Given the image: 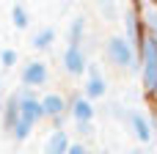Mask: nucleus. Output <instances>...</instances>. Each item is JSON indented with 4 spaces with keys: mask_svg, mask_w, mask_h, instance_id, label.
<instances>
[{
    "mask_svg": "<svg viewBox=\"0 0 157 154\" xmlns=\"http://www.w3.org/2000/svg\"><path fill=\"white\" fill-rule=\"evenodd\" d=\"M69 152V138H66V132H52L50 135V141H47V146H44V154H66Z\"/></svg>",
    "mask_w": 157,
    "mask_h": 154,
    "instance_id": "8",
    "label": "nucleus"
},
{
    "mask_svg": "<svg viewBox=\"0 0 157 154\" xmlns=\"http://www.w3.org/2000/svg\"><path fill=\"white\" fill-rule=\"evenodd\" d=\"M41 116H44V105H41V99H36L30 91H19V118L28 121V124L33 127Z\"/></svg>",
    "mask_w": 157,
    "mask_h": 154,
    "instance_id": "3",
    "label": "nucleus"
},
{
    "mask_svg": "<svg viewBox=\"0 0 157 154\" xmlns=\"http://www.w3.org/2000/svg\"><path fill=\"white\" fill-rule=\"evenodd\" d=\"M44 80H47V66L41 61H33V63L25 66V72H22V83L25 85H41Z\"/></svg>",
    "mask_w": 157,
    "mask_h": 154,
    "instance_id": "5",
    "label": "nucleus"
},
{
    "mask_svg": "<svg viewBox=\"0 0 157 154\" xmlns=\"http://www.w3.org/2000/svg\"><path fill=\"white\" fill-rule=\"evenodd\" d=\"M0 107H3V96H0Z\"/></svg>",
    "mask_w": 157,
    "mask_h": 154,
    "instance_id": "20",
    "label": "nucleus"
},
{
    "mask_svg": "<svg viewBox=\"0 0 157 154\" xmlns=\"http://www.w3.org/2000/svg\"><path fill=\"white\" fill-rule=\"evenodd\" d=\"M91 72H88V83H86V94H88V99H97V96H102L105 94V80H102V74H99V69L97 66H88Z\"/></svg>",
    "mask_w": 157,
    "mask_h": 154,
    "instance_id": "6",
    "label": "nucleus"
},
{
    "mask_svg": "<svg viewBox=\"0 0 157 154\" xmlns=\"http://www.w3.org/2000/svg\"><path fill=\"white\" fill-rule=\"evenodd\" d=\"M66 154H86V149L80 146V143H75V146H69V152Z\"/></svg>",
    "mask_w": 157,
    "mask_h": 154,
    "instance_id": "19",
    "label": "nucleus"
},
{
    "mask_svg": "<svg viewBox=\"0 0 157 154\" xmlns=\"http://www.w3.org/2000/svg\"><path fill=\"white\" fill-rule=\"evenodd\" d=\"M130 121H132V130H135V138H138V141H144V143L152 141V127H149V121H146L141 113H132Z\"/></svg>",
    "mask_w": 157,
    "mask_h": 154,
    "instance_id": "10",
    "label": "nucleus"
},
{
    "mask_svg": "<svg viewBox=\"0 0 157 154\" xmlns=\"http://www.w3.org/2000/svg\"><path fill=\"white\" fill-rule=\"evenodd\" d=\"M124 22H127V41L130 44H138V14L135 11H127Z\"/></svg>",
    "mask_w": 157,
    "mask_h": 154,
    "instance_id": "12",
    "label": "nucleus"
},
{
    "mask_svg": "<svg viewBox=\"0 0 157 154\" xmlns=\"http://www.w3.org/2000/svg\"><path fill=\"white\" fill-rule=\"evenodd\" d=\"M11 19H14V25H17L19 30H22V28H28V11H25V6H19V3H17V6L11 8Z\"/></svg>",
    "mask_w": 157,
    "mask_h": 154,
    "instance_id": "15",
    "label": "nucleus"
},
{
    "mask_svg": "<svg viewBox=\"0 0 157 154\" xmlns=\"http://www.w3.org/2000/svg\"><path fill=\"white\" fill-rule=\"evenodd\" d=\"M141 58H144V85L146 91H157V39L149 33L141 41Z\"/></svg>",
    "mask_w": 157,
    "mask_h": 154,
    "instance_id": "1",
    "label": "nucleus"
},
{
    "mask_svg": "<svg viewBox=\"0 0 157 154\" xmlns=\"http://www.w3.org/2000/svg\"><path fill=\"white\" fill-rule=\"evenodd\" d=\"M52 39H55V30H52V28H41V30L33 36V47H36V50H44V47L52 44Z\"/></svg>",
    "mask_w": 157,
    "mask_h": 154,
    "instance_id": "13",
    "label": "nucleus"
},
{
    "mask_svg": "<svg viewBox=\"0 0 157 154\" xmlns=\"http://www.w3.org/2000/svg\"><path fill=\"white\" fill-rule=\"evenodd\" d=\"M72 113H75V121H77V124H88V121L94 118V107H91V102L83 99V96H75Z\"/></svg>",
    "mask_w": 157,
    "mask_h": 154,
    "instance_id": "7",
    "label": "nucleus"
},
{
    "mask_svg": "<svg viewBox=\"0 0 157 154\" xmlns=\"http://www.w3.org/2000/svg\"><path fill=\"white\" fill-rule=\"evenodd\" d=\"M83 30H86V22H83V17H77V19L72 22V28H69V44L80 47V39H83Z\"/></svg>",
    "mask_w": 157,
    "mask_h": 154,
    "instance_id": "14",
    "label": "nucleus"
},
{
    "mask_svg": "<svg viewBox=\"0 0 157 154\" xmlns=\"http://www.w3.org/2000/svg\"><path fill=\"white\" fill-rule=\"evenodd\" d=\"M144 19L149 25V36L157 39V8H144Z\"/></svg>",
    "mask_w": 157,
    "mask_h": 154,
    "instance_id": "16",
    "label": "nucleus"
},
{
    "mask_svg": "<svg viewBox=\"0 0 157 154\" xmlns=\"http://www.w3.org/2000/svg\"><path fill=\"white\" fill-rule=\"evenodd\" d=\"M63 66H66V72H72V74L86 72L88 66H86V55H83V50L75 47V44H69L66 52H63Z\"/></svg>",
    "mask_w": 157,
    "mask_h": 154,
    "instance_id": "4",
    "label": "nucleus"
},
{
    "mask_svg": "<svg viewBox=\"0 0 157 154\" xmlns=\"http://www.w3.org/2000/svg\"><path fill=\"white\" fill-rule=\"evenodd\" d=\"M17 121H19V91L8 99V105H6V127H8V130H14V127H17Z\"/></svg>",
    "mask_w": 157,
    "mask_h": 154,
    "instance_id": "11",
    "label": "nucleus"
},
{
    "mask_svg": "<svg viewBox=\"0 0 157 154\" xmlns=\"http://www.w3.org/2000/svg\"><path fill=\"white\" fill-rule=\"evenodd\" d=\"M30 130H33V127H30V124H28V121H22V118H19V121H17V127H14V130H11V135H14V138H17V141H25V138H28V132H30Z\"/></svg>",
    "mask_w": 157,
    "mask_h": 154,
    "instance_id": "17",
    "label": "nucleus"
},
{
    "mask_svg": "<svg viewBox=\"0 0 157 154\" xmlns=\"http://www.w3.org/2000/svg\"><path fill=\"white\" fill-rule=\"evenodd\" d=\"M41 105H44V116H52V118H61V113H63V107H66V102H63L61 94H50V96H44Z\"/></svg>",
    "mask_w": 157,
    "mask_h": 154,
    "instance_id": "9",
    "label": "nucleus"
},
{
    "mask_svg": "<svg viewBox=\"0 0 157 154\" xmlns=\"http://www.w3.org/2000/svg\"><path fill=\"white\" fill-rule=\"evenodd\" d=\"M0 63H3V66H14V63H17V52H14V50H3V52H0Z\"/></svg>",
    "mask_w": 157,
    "mask_h": 154,
    "instance_id": "18",
    "label": "nucleus"
},
{
    "mask_svg": "<svg viewBox=\"0 0 157 154\" xmlns=\"http://www.w3.org/2000/svg\"><path fill=\"white\" fill-rule=\"evenodd\" d=\"M108 55H110V61L119 63V66H132V63H135V50H132V44H130L127 39H121V36H113V39L108 41Z\"/></svg>",
    "mask_w": 157,
    "mask_h": 154,
    "instance_id": "2",
    "label": "nucleus"
}]
</instances>
